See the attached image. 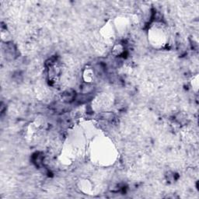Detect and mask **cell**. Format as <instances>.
Instances as JSON below:
<instances>
[{"label": "cell", "mask_w": 199, "mask_h": 199, "mask_svg": "<svg viewBox=\"0 0 199 199\" xmlns=\"http://www.w3.org/2000/svg\"><path fill=\"white\" fill-rule=\"evenodd\" d=\"M75 97H76V95H75L73 91L67 90L65 93H63L62 94L63 101H66V102H71V101H73Z\"/></svg>", "instance_id": "obj_1"}]
</instances>
